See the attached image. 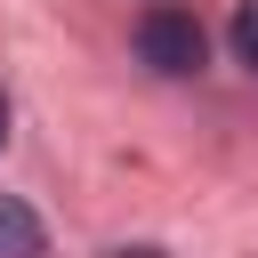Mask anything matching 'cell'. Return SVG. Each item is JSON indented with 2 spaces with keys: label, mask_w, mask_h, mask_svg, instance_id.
Returning <instances> with one entry per match:
<instances>
[{
  "label": "cell",
  "mask_w": 258,
  "mask_h": 258,
  "mask_svg": "<svg viewBox=\"0 0 258 258\" xmlns=\"http://www.w3.org/2000/svg\"><path fill=\"white\" fill-rule=\"evenodd\" d=\"M234 56L258 73V0H250V8H234Z\"/></svg>",
  "instance_id": "cell-3"
},
{
  "label": "cell",
  "mask_w": 258,
  "mask_h": 258,
  "mask_svg": "<svg viewBox=\"0 0 258 258\" xmlns=\"http://www.w3.org/2000/svg\"><path fill=\"white\" fill-rule=\"evenodd\" d=\"M0 258H48V234L16 194H0Z\"/></svg>",
  "instance_id": "cell-2"
},
{
  "label": "cell",
  "mask_w": 258,
  "mask_h": 258,
  "mask_svg": "<svg viewBox=\"0 0 258 258\" xmlns=\"http://www.w3.org/2000/svg\"><path fill=\"white\" fill-rule=\"evenodd\" d=\"M137 56H145L153 73L185 81V73H202L210 40H202V24H194L185 8H145V16H137Z\"/></svg>",
  "instance_id": "cell-1"
},
{
  "label": "cell",
  "mask_w": 258,
  "mask_h": 258,
  "mask_svg": "<svg viewBox=\"0 0 258 258\" xmlns=\"http://www.w3.org/2000/svg\"><path fill=\"white\" fill-rule=\"evenodd\" d=\"M0 145H8V89H0Z\"/></svg>",
  "instance_id": "cell-4"
}]
</instances>
